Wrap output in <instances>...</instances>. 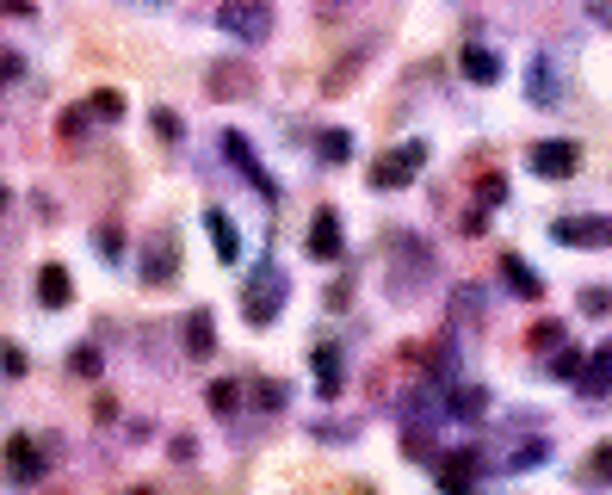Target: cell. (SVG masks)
Returning <instances> with one entry per match:
<instances>
[{
	"instance_id": "cell-1",
	"label": "cell",
	"mask_w": 612,
	"mask_h": 495,
	"mask_svg": "<svg viewBox=\"0 0 612 495\" xmlns=\"http://www.w3.org/2000/svg\"><path fill=\"white\" fill-rule=\"evenodd\" d=\"M217 32L235 38V44H267L272 7H267V0H223V7H217Z\"/></svg>"
},
{
	"instance_id": "cell-2",
	"label": "cell",
	"mask_w": 612,
	"mask_h": 495,
	"mask_svg": "<svg viewBox=\"0 0 612 495\" xmlns=\"http://www.w3.org/2000/svg\"><path fill=\"white\" fill-rule=\"evenodd\" d=\"M421 168H427V143H396V149H383L378 161H371V186L396 192V186H408Z\"/></svg>"
},
{
	"instance_id": "cell-3",
	"label": "cell",
	"mask_w": 612,
	"mask_h": 495,
	"mask_svg": "<svg viewBox=\"0 0 612 495\" xmlns=\"http://www.w3.org/2000/svg\"><path fill=\"white\" fill-rule=\"evenodd\" d=\"M279 310H285V267H260L248 279V304H242V316H248L254 328H267Z\"/></svg>"
},
{
	"instance_id": "cell-4",
	"label": "cell",
	"mask_w": 612,
	"mask_h": 495,
	"mask_svg": "<svg viewBox=\"0 0 612 495\" xmlns=\"http://www.w3.org/2000/svg\"><path fill=\"white\" fill-rule=\"evenodd\" d=\"M551 236L563 247H612V217H556Z\"/></svg>"
},
{
	"instance_id": "cell-5",
	"label": "cell",
	"mask_w": 612,
	"mask_h": 495,
	"mask_svg": "<svg viewBox=\"0 0 612 495\" xmlns=\"http://www.w3.org/2000/svg\"><path fill=\"white\" fill-rule=\"evenodd\" d=\"M0 471L13 476V483H38L50 464H44V452L32 446V439H13V446H7V458H0Z\"/></svg>"
},
{
	"instance_id": "cell-6",
	"label": "cell",
	"mask_w": 612,
	"mask_h": 495,
	"mask_svg": "<svg viewBox=\"0 0 612 495\" xmlns=\"http://www.w3.org/2000/svg\"><path fill=\"white\" fill-rule=\"evenodd\" d=\"M575 161H582V155H575V143H556V136L533 149V173H544V180H570Z\"/></svg>"
},
{
	"instance_id": "cell-7",
	"label": "cell",
	"mask_w": 612,
	"mask_h": 495,
	"mask_svg": "<svg viewBox=\"0 0 612 495\" xmlns=\"http://www.w3.org/2000/svg\"><path fill=\"white\" fill-rule=\"evenodd\" d=\"M575 390H582L588 402L607 397V390H612V347H600L593 360H582V372H575Z\"/></svg>"
},
{
	"instance_id": "cell-8",
	"label": "cell",
	"mask_w": 612,
	"mask_h": 495,
	"mask_svg": "<svg viewBox=\"0 0 612 495\" xmlns=\"http://www.w3.org/2000/svg\"><path fill=\"white\" fill-rule=\"evenodd\" d=\"M309 254H316V261H341V217H334V210H316V224H309Z\"/></svg>"
},
{
	"instance_id": "cell-9",
	"label": "cell",
	"mask_w": 612,
	"mask_h": 495,
	"mask_svg": "<svg viewBox=\"0 0 612 495\" xmlns=\"http://www.w3.org/2000/svg\"><path fill=\"white\" fill-rule=\"evenodd\" d=\"M211 94L217 99H248L254 94V69H242V62H217L211 69Z\"/></svg>"
},
{
	"instance_id": "cell-10",
	"label": "cell",
	"mask_w": 612,
	"mask_h": 495,
	"mask_svg": "<svg viewBox=\"0 0 612 495\" xmlns=\"http://www.w3.org/2000/svg\"><path fill=\"white\" fill-rule=\"evenodd\" d=\"M408 279H415V286H421V279H433V254H427V242H408L402 247V261H396V279H390V286H408Z\"/></svg>"
},
{
	"instance_id": "cell-11",
	"label": "cell",
	"mask_w": 612,
	"mask_h": 495,
	"mask_svg": "<svg viewBox=\"0 0 612 495\" xmlns=\"http://www.w3.org/2000/svg\"><path fill=\"white\" fill-rule=\"evenodd\" d=\"M458 69H464L470 81H477V87H489V81H501V62L489 57L482 44H464V50H458Z\"/></svg>"
},
{
	"instance_id": "cell-12",
	"label": "cell",
	"mask_w": 612,
	"mask_h": 495,
	"mask_svg": "<svg viewBox=\"0 0 612 495\" xmlns=\"http://www.w3.org/2000/svg\"><path fill=\"white\" fill-rule=\"evenodd\" d=\"M205 236H211L217 261H235V254H242V242H235V224L223 217V210H205Z\"/></svg>"
},
{
	"instance_id": "cell-13",
	"label": "cell",
	"mask_w": 612,
	"mask_h": 495,
	"mask_svg": "<svg viewBox=\"0 0 612 495\" xmlns=\"http://www.w3.org/2000/svg\"><path fill=\"white\" fill-rule=\"evenodd\" d=\"M38 298H44L50 310L69 304V298H75V279H69V267H44V273H38Z\"/></svg>"
},
{
	"instance_id": "cell-14",
	"label": "cell",
	"mask_w": 612,
	"mask_h": 495,
	"mask_svg": "<svg viewBox=\"0 0 612 495\" xmlns=\"http://www.w3.org/2000/svg\"><path fill=\"white\" fill-rule=\"evenodd\" d=\"M211 347H217L211 310H192V316H186V353H192V360H211Z\"/></svg>"
},
{
	"instance_id": "cell-15",
	"label": "cell",
	"mask_w": 612,
	"mask_h": 495,
	"mask_svg": "<svg viewBox=\"0 0 612 495\" xmlns=\"http://www.w3.org/2000/svg\"><path fill=\"white\" fill-rule=\"evenodd\" d=\"M223 149H230V161H235V168H242V173L254 180V186H260V192L272 198V180H267V168H260V161L248 155V143H242V136H223Z\"/></svg>"
},
{
	"instance_id": "cell-16",
	"label": "cell",
	"mask_w": 612,
	"mask_h": 495,
	"mask_svg": "<svg viewBox=\"0 0 612 495\" xmlns=\"http://www.w3.org/2000/svg\"><path fill=\"white\" fill-rule=\"evenodd\" d=\"M173 267H180V254H173V242H155V254L143 261V279H149V286H161V279H173Z\"/></svg>"
},
{
	"instance_id": "cell-17",
	"label": "cell",
	"mask_w": 612,
	"mask_h": 495,
	"mask_svg": "<svg viewBox=\"0 0 612 495\" xmlns=\"http://www.w3.org/2000/svg\"><path fill=\"white\" fill-rule=\"evenodd\" d=\"M556 99H563V94H556V81H551V62L538 57L533 62V106H556Z\"/></svg>"
},
{
	"instance_id": "cell-18",
	"label": "cell",
	"mask_w": 612,
	"mask_h": 495,
	"mask_svg": "<svg viewBox=\"0 0 612 495\" xmlns=\"http://www.w3.org/2000/svg\"><path fill=\"white\" fill-rule=\"evenodd\" d=\"M470 476H477V458H445V464H440V483H445V490H464Z\"/></svg>"
},
{
	"instance_id": "cell-19",
	"label": "cell",
	"mask_w": 612,
	"mask_h": 495,
	"mask_svg": "<svg viewBox=\"0 0 612 495\" xmlns=\"http://www.w3.org/2000/svg\"><path fill=\"white\" fill-rule=\"evenodd\" d=\"M501 273H507V279H514V286L526 291V298H538V273H533V267H519L514 254H507V261H501Z\"/></svg>"
},
{
	"instance_id": "cell-20",
	"label": "cell",
	"mask_w": 612,
	"mask_h": 495,
	"mask_svg": "<svg viewBox=\"0 0 612 495\" xmlns=\"http://www.w3.org/2000/svg\"><path fill=\"white\" fill-rule=\"evenodd\" d=\"M87 112H94V118H124V94H112V87H99Z\"/></svg>"
},
{
	"instance_id": "cell-21",
	"label": "cell",
	"mask_w": 612,
	"mask_h": 495,
	"mask_svg": "<svg viewBox=\"0 0 612 495\" xmlns=\"http://www.w3.org/2000/svg\"><path fill=\"white\" fill-rule=\"evenodd\" d=\"M316 372H322V384L334 390V384H341V353H334V347H316Z\"/></svg>"
},
{
	"instance_id": "cell-22",
	"label": "cell",
	"mask_w": 612,
	"mask_h": 495,
	"mask_svg": "<svg viewBox=\"0 0 612 495\" xmlns=\"http://www.w3.org/2000/svg\"><path fill=\"white\" fill-rule=\"evenodd\" d=\"M322 155L328 161H346V155H353V136L346 131H322Z\"/></svg>"
},
{
	"instance_id": "cell-23",
	"label": "cell",
	"mask_w": 612,
	"mask_h": 495,
	"mask_svg": "<svg viewBox=\"0 0 612 495\" xmlns=\"http://www.w3.org/2000/svg\"><path fill=\"white\" fill-rule=\"evenodd\" d=\"M482 409H489V402H482V390H458V397H452V415H470V421H477Z\"/></svg>"
},
{
	"instance_id": "cell-24",
	"label": "cell",
	"mask_w": 612,
	"mask_h": 495,
	"mask_svg": "<svg viewBox=\"0 0 612 495\" xmlns=\"http://www.w3.org/2000/svg\"><path fill=\"white\" fill-rule=\"evenodd\" d=\"M205 402H211L217 415H230V409H235V384H211V390H205Z\"/></svg>"
},
{
	"instance_id": "cell-25",
	"label": "cell",
	"mask_w": 612,
	"mask_h": 495,
	"mask_svg": "<svg viewBox=\"0 0 612 495\" xmlns=\"http://www.w3.org/2000/svg\"><path fill=\"white\" fill-rule=\"evenodd\" d=\"M556 341H570V335H563V323H538L533 328V347H556Z\"/></svg>"
},
{
	"instance_id": "cell-26",
	"label": "cell",
	"mask_w": 612,
	"mask_h": 495,
	"mask_svg": "<svg viewBox=\"0 0 612 495\" xmlns=\"http://www.w3.org/2000/svg\"><path fill=\"white\" fill-rule=\"evenodd\" d=\"M607 304H612V291H600V286L582 291V310H588V316H607Z\"/></svg>"
},
{
	"instance_id": "cell-27",
	"label": "cell",
	"mask_w": 612,
	"mask_h": 495,
	"mask_svg": "<svg viewBox=\"0 0 612 495\" xmlns=\"http://www.w3.org/2000/svg\"><path fill=\"white\" fill-rule=\"evenodd\" d=\"M155 131L168 136V143H180V136H186V124H180L173 112H155Z\"/></svg>"
},
{
	"instance_id": "cell-28",
	"label": "cell",
	"mask_w": 612,
	"mask_h": 495,
	"mask_svg": "<svg viewBox=\"0 0 612 495\" xmlns=\"http://www.w3.org/2000/svg\"><path fill=\"white\" fill-rule=\"evenodd\" d=\"M588 476H612V446H607V452H600V458L588 464Z\"/></svg>"
},
{
	"instance_id": "cell-29",
	"label": "cell",
	"mask_w": 612,
	"mask_h": 495,
	"mask_svg": "<svg viewBox=\"0 0 612 495\" xmlns=\"http://www.w3.org/2000/svg\"><path fill=\"white\" fill-rule=\"evenodd\" d=\"M13 75H20V57H0V87H7Z\"/></svg>"
},
{
	"instance_id": "cell-30",
	"label": "cell",
	"mask_w": 612,
	"mask_h": 495,
	"mask_svg": "<svg viewBox=\"0 0 612 495\" xmlns=\"http://www.w3.org/2000/svg\"><path fill=\"white\" fill-rule=\"evenodd\" d=\"M593 20H600V25H612V0H593Z\"/></svg>"
},
{
	"instance_id": "cell-31",
	"label": "cell",
	"mask_w": 612,
	"mask_h": 495,
	"mask_svg": "<svg viewBox=\"0 0 612 495\" xmlns=\"http://www.w3.org/2000/svg\"><path fill=\"white\" fill-rule=\"evenodd\" d=\"M136 7H168V0H136Z\"/></svg>"
}]
</instances>
